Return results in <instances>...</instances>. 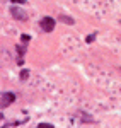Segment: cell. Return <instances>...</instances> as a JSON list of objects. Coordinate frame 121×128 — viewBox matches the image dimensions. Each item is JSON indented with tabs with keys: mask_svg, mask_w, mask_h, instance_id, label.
<instances>
[{
	"mask_svg": "<svg viewBox=\"0 0 121 128\" xmlns=\"http://www.w3.org/2000/svg\"><path fill=\"white\" fill-rule=\"evenodd\" d=\"M39 28L44 31V32H53V29L56 28V20L53 19V17H50V16H44V17L39 20Z\"/></svg>",
	"mask_w": 121,
	"mask_h": 128,
	"instance_id": "6da1fadb",
	"label": "cell"
},
{
	"mask_svg": "<svg viewBox=\"0 0 121 128\" xmlns=\"http://www.w3.org/2000/svg\"><path fill=\"white\" fill-rule=\"evenodd\" d=\"M17 99V94H14V92H10V90H7V92H2V99H0V108L5 109L9 108L10 104L14 102Z\"/></svg>",
	"mask_w": 121,
	"mask_h": 128,
	"instance_id": "7a4b0ae2",
	"label": "cell"
},
{
	"mask_svg": "<svg viewBox=\"0 0 121 128\" xmlns=\"http://www.w3.org/2000/svg\"><path fill=\"white\" fill-rule=\"evenodd\" d=\"M10 14H12V17L15 20H20V22H26L27 20V14L24 12L22 9H19V7H10Z\"/></svg>",
	"mask_w": 121,
	"mask_h": 128,
	"instance_id": "3957f363",
	"label": "cell"
},
{
	"mask_svg": "<svg viewBox=\"0 0 121 128\" xmlns=\"http://www.w3.org/2000/svg\"><path fill=\"white\" fill-rule=\"evenodd\" d=\"M15 50H17V55H19L17 63H19V65H22V63H24V55H26V51H27V44H17V46H15Z\"/></svg>",
	"mask_w": 121,
	"mask_h": 128,
	"instance_id": "277c9868",
	"label": "cell"
},
{
	"mask_svg": "<svg viewBox=\"0 0 121 128\" xmlns=\"http://www.w3.org/2000/svg\"><path fill=\"white\" fill-rule=\"evenodd\" d=\"M58 20L68 24V26H73V24H75V20L72 19V17H68V16H65V14H60V16H58Z\"/></svg>",
	"mask_w": 121,
	"mask_h": 128,
	"instance_id": "5b68a950",
	"label": "cell"
},
{
	"mask_svg": "<svg viewBox=\"0 0 121 128\" xmlns=\"http://www.w3.org/2000/svg\"><path fill=\"white\" fill-rule=\"evenodd\" d=\"M29 75H31V72L27 68H22L20 70V82H26V80L29 79Z\"/></svg>",
	"mask_w": 121,
	"mask_h": 128,
	"instance_id": "8992f818",
	"label": "cell"
},
{
	"mask_svg": "<svg viewBox=\"0 0 121 128\" xmlns=\"http://www.w3.org/2000/svg\"><path fill=\"white\" fill-rule=\"evenodd\" d=\"M96 38H97V32H92V34H89V36H85V43H94L96 41Z\"/></svg>",
	"mask_w": 121,
	"mask_h": 128,
	"instance_id": "52a82bcc",
	"label": "cell"
},
{
	"mask_svg": "<svg viewBox=\"0 0 121 128\" xmlns=\"http://www.w3.org/2000/svg\"><path fill=\"white\" fill-rule=\"evenodd\" d=\"M20 41H22V44H29L31 36L29 34H20Z\"/></svg>",
	"mask_w": 121,
	"mask_h": 128,
	"instance_id": "ba28073f",
	"label": "cell"
},
{
	"mask_svg": "<svg viewBox=\"0 0 121 128\" xmlns=\"http://www.w3.org/2000/svg\"><path fill=\"white\" fill-rule=\"evenodd\" d=\"M38 128H55V125H51V123H38Z\"/></svg>",
	"mask_w": 121,
	"mask_h": 128,
	"instance_id": "9c48e42d",
	"label": "cell"
},
{
	"mask_svg": "<svg viewBox=\"0 0 121 128\" xmlns=\"http://www.w3.org/2000/svg\"><path fill=\"white\" fill-rule=\"evenodd\" d=\"M10 2H12V4H20V5H24L27 0H10Z\"/></svg>",
	"mask_w": 121,
	"mask_h": 128,
	"instance_id": "30bf717a",
	"label": "cell"
},
{
	"mask_svg": "<svg viewBox=\"0 0 121 128\" xmlns=\"http://www.w3.org/2000/svg\"><path fill=\"white\" fill-rule=\"evenodd\" d=\"M120 70H121V67H120Z\"/></svg>",
	"mask_w": 121,
	"mask_h": 128,
	"instance_id": "8fae6325",
	"label": "cell"
}]
</instances>
